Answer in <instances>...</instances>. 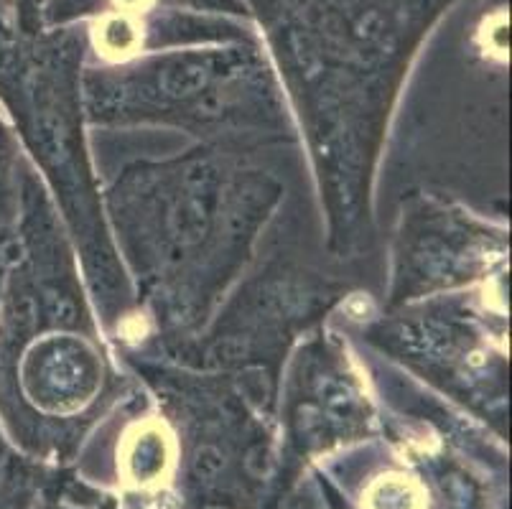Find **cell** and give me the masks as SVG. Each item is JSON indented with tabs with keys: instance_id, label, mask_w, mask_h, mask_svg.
I'll list each match as a JSON object with an SVG mask.
<instances>
[{
	"instance_id": "6da1fadb",
	"label": "cell",
	"mask_w": 512,
	"mask_h": 509,
	"mask_svg": "<svg viewBox=\"0 0 512 509\" xmlns=\"http://www.w3.org/2000/svg\"><path fill=\"white\" fill-rule=\"evenodd\" d=\"M95 44L107 59H128L141 46V28L128 16H105L95 28Z\"/></svg>"
},
{
	"instance_id": "7a4b0ae2",
	"label": "cell",
	"mask_w": 512,
	"mask_h": 509,
	"mask_svg": "<svg viewBox=\"0 0 512 509\" xmlns=\"http://www.w3.org/2000/svg\"><path fill=\"white\" fill-rule=\"evenodd\" d=\"M151 3L153 0H115V6L123 8V11H128V13L143 11V8H148Z\"/></svg>"
}]
</instances>
